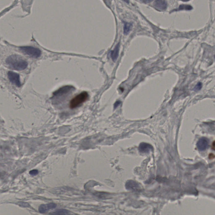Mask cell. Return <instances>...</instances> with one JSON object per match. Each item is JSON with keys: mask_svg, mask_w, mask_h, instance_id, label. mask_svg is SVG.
<instances>
[{"mask_svg": "<svg viewBox=\"0 0 215 215\" xmlns=\"http://www.w3.org/2000/svg\"><path fill=\"white\" fill-rule=\"evenodd\" d=\"M6 62L11 69L17 71L23 70L28 66L27 61L18 55H12L9 56L6 59Z\"/></svg>", "mask_w": 215, "mask_h": 215, "instance_id": "cell-1", "label": "cell"}, {"mask_svg": "<svg viewBox=\"0 0 215 215\" xmlns=\"http://www.w3.org/2000/svg\"><path fill=\"white\" fill-rule=\"evenodd\" d=\"M208 139L205 137H202L197 142V148L200 151H204L208 147Z\"/></svg>", "mask_w": 215, "mask_h": 215, "instance_id": "cell-6", "label": "cell"}, {"mask_svg": "<svg viewBox=\"0 0 215 215\" xmlns=\"http://www.w3.org/2000/svg\"><path fill=\"white\" fill-rule=\"evenodd\" d=\"M19 49L23 53L32 58H39L41 55V50L32 46H23L20 47Z\"/></svg>", "mask_w": 215, "mask_h": 215, "instance_id": "cell-3", "label": "cell"}, {"mask_svg": "<svg viewBox=\"0 0 215 215\" xmlns=\"http://www.w3.org/2000/svg\"><path fill=\"white\" fill-rule=\"evenodd\" d=\"M132 27V24L129 22H124V35H128Z\"/></svg>", "mask_w": 215, "mask_h": 215, "instance_id": "cell-12", "label": "cell"}, {"mask_svg": "<svg viewBox=\"0 0 215 215\" xmlns=\"http://www.w3.org/2000/svg\"><path fill=\"white\" fill-rule=\"evenodd\" d=\"M57 207V205L54 203H50L47 204L41 205L39 208V211L41 213H45L49 210L55 208Z\"/></svg>", "mask_w": 215, "mask_h": 215, "instance_id": "cell-8", "label": "cell"}, {"mask_svg": "<svg viewBox=\"0 0 215 215\" xmlns=\"http://www.w3.org/2000/svg\"><path fill=\"white\" fill-rule=\"evenodd\" d=\"M119 43L117 44L114 49L111 51V57L113 62H115L118 58L119 55Z\"/></svg>", "mask_w": 215, "mask_h": 215, "instance_id": "cell-10", "label": "cell"}, {"mask_svg": "<svg viewBox=\"0 0 215 215\" xmlns=\"http://www.w3.org/2000/svg\"><path fill=\"white\" fill-rule=\"evenodd\" d=\"M8 79L12 84L15 85L17 87H21V83L20 80V76L18 74L10 71L8 73Z\"/></svg>", "mask_w": 215, "mask_h": 215, "instance_id": "cell-4", "label": "cell"}, {"mask_svg": "<svg viewBox=\"0 0 215 215\" xmlns=\"http://www.w3.org/2000/svg\"><path fill=\"white\" fill-rule=\"evenodd\" d=\"M202 83H201V82H199L197 84V85H196V86H195L194 90V91H200V90L202 88Z\"/></svg>", "mask_w": 215, "mask_h": 215, "instance_id": "cell-14", "label": "cell"}, {"mask_svg": "<svg viewBox=\"0 0 215 215\" xmlns=\"http://www.w3.org/2000/svg\"><path fill=\"white\" fill-rule=\"evenodd\" d=\"M192 9V6L189 5H181L179 6V10H191Z\"/></svg>", "mask_w": 215, "mask_h": 215, "instance_id": "cell-13", "label": "cell"}, {"mask_svg": "<svg viewBox=\"0 0 215 215\" xmlns=\"http://www.w3.org/2000/svg\"><path fill=\"white\" fill-rule=\"evenodd\" d=\"M38 171L36 169L32 170L30 172V174L32 176H36V175L38 174Z\"/></svg>", "mask_w": 215, "mask_h": 215, "instance_id": "cell-15", "label": "cell"}, {"mask_svg": "<svg viewBox=\"0 0 215 215\" xmlns=\"http://www.w3.org/2000/svg\"><path fill=\"white\" fill-rule=\"evenodd\" d=\"M51 215H70V212L64 209H59L52 212Z\"/></svg>", "mask_w": 215, "mask_h": 215, "instance_id": "cell-11", "label": "cell"}, {"mask_svg": "<svg viewBox=\"0 0 215 215\" xmlns=\"http://www.w3.org/2000/svg\"><path fill=\"white\" fill-rule=\"evenodd\" d=\"M153 6L155 9L157 11H165L167 8V2L163 0H157L154 2Z\"/></svg>", "mask_w": 215, "mask_h": 215, "instance_id": "cell-5", "label": "cell"}, {"mask_svg": "<svg viewBox=\"0 0 215 215\" xmlns=\"http://www.w3.org/2000/svg\"><path fill=\"white\" fill-rule=\"evenodd\" d=\"M139 150L142 153H148L153 150V147L151 145L146 142H142L140 144Z\"/></svg>", "mask_w": 215, "mask_h": 215, "instance_id": "cell-7", "label": "cell"}, {"mask_svg": "<svg viewBox=\"0 0 215 215\" xmlns=\"http://www.w3.org/2000/svg\"><path fill=\"white\" fill-rule=\"evenodd\" d=\"M89 97L88 93L83 92L75 96L72 98L69 103V107L71 109H74L79 107L82 103L87 101Z\"/></svg>", "mask_w": 215, "mask_h": 215, "instance_id": "cell-2", "label": "cell"}, {"mask_svg": "<svg viewBox=\"0 0 215 215\" xmlns=\"http://www.w3.org/2000/svg\"><path fill=\"white\" fill-rule=\"evenodd\" d=\"M126 187L127 190H138L140 189V186L137 182L132 180L127 181L126 184Z\"/></svg>", "mask_w": 215, "mask_h": 215, "instance_id": "cell-9", "label": "cell"}]
</instances>
